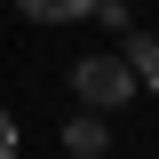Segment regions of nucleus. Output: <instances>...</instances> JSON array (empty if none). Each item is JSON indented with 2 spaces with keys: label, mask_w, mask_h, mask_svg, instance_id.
<instances>
[{
  "label": "nucleus",
  "mask_w": 159,
  "mask_h": 159,
  "mask_svg": "<svg viewBox=\"0 0 159 159\" xmlns=\"http://www.w3.org/2000/svg\"><path fill=\"white\" fill-rule=\"evenodd\" d=\"M72 96L88 103V111H103V119H111L119 103L135 96V72H127V56H111V48L80 56V64H72Z\"/></svg>",
  "instance_id": "nucleus-1"
},
{
  "label": "nucleus",
  "mask_w": 159,
  "mask_h": 159,
  "mask_svg": "<svg viewBox=\"0 0 159 159\" xmlns=\"http://www.w3.org/2000/svg\"><path fill=\"white\" fill-rule=\"evenodd\" d=\"M103 143H111V119H103V111L64 119V151H72V159H103Z\"/></svg>",
  "instance_id": "nucleus-2"
},
{
  "label": "nucleus",
  "mask_w": 159,
  "mask_h": 159,
  "mask_svg": "<svg viewBox=\"0 0 159 159\" xmlns=\"http://www.w3.org/2000/svg\"><path fill=\"white\" fill-rule=\"evenodd\" d=\"M119 56H127L135 88H151V96H159V40H151V32H127V48H119Z\"/></svg>",
  "instance_id": "nucleus-3"
},
{
  "label": "nucleus",
  "mask_w": 159,
  "mask_h": 159,
  "mask_svg": "<svg viewBox=\"0 0 159 159\" xmlns=\"http://www.w3.org/2000/svg\"><path fill=\"white\" fill-rule=\"evenodd\" d=\"M32 24H80V16H96V0H16Z\"/></svg>",
  "instance_id": "nucleus-4"
},
{
  "label": "nucleus",
  "mask_w": 159,
  "mask_h": 159,
  "mask_svg": "<svg viewBox=\"0 0 159 159\" xmlns=\"http://www.w3.org/2000/svg\"><path fill=\"white\" fill-rule=\"evenodd\" d=\"M96 24H103V32H127L135 16H127V0H96Z\"/></svg>",
  "instance_id": "nucleus-5"
},
{
  "label": "nucleus",
  "mask_w": 159,
  "mask_h": 159,
  "mask_svg": "<svg viewBox=\"0 0 159 159\" xmlns=\"http://www.w3.org/2000/svg\"><path fill=\"white\" fill-rule=\"evenodd\" d=\"M24 151V135H16V111H0V159H16Z\"/></svg>",
  "instance_id": "nucleus-6"
}]
</instances>
